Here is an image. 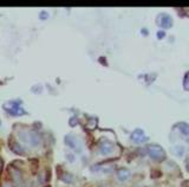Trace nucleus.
I'll list each match as a JSON object with an SVG mask.
<instances>
[{
    "mask_svg": "<svg viewBox=\"0 0 189 187\" xmlns=\"http://www.w3.org/2000/svg\"><path fill=\"white\" fill-rule=\"evenodd\" d=\"M148 152L150 154V157L155 159V160H162L164 159V152L163 149L159 146H149Z\"/></svg>",
    "mask_w": 189,
    "mask_h": 187,
    "instance_id": "obj_1",
    "label": "nucleus"
},
{
    "mask_svg": "<svg viewBox=\"0 0 189 187\" xmlns=\"http://www.w3.org/2000/svg\"><path fill=\"white\" fill-rule=\"evenodd\" d=\"M99 149H101V153L102 154H110V153L113 152V145L111 142L109 141H103L99 146Z\"/></svg>",
    "mask_w": 189,
    "mask_h": 187,
    "instance_id": "obj_2",
    "label": "nucleus"
},
{
    "mask_svg": "<svg viewBox=\"0 0 189 187\" xmlns=\"http://www.w3.org/2000/svg\"><path fill=\"white\" fill-rule=\"evenodd\" d=\"M65 143H66V146H69L72 149H77V151L79 149L78 148V140L73 135H66L65 136Z\"/></svg>",
    "mask_w": 189,
    "mask_h": 187,
    "instance_id": "obj_3",
    "label": "nucleus"
},
{
    "mask_svg": "<svg viewBox=\"0 0 189 187\" xmlns=\"http://www.w3.org/2000/svg\"><path fill=\"white\" fill-rule=\"evenodd\" d=\"M40 143V137L34 132H30V137H29V145L31 147H37Z\"/></svg>",
    "mask_w": 189,
    "mask_h": 187,
    "instance_id": "obj_4",
    "label": "nucleus"
},
{
    "mask_svg": "<svg viewBox=\"0 0 189 187\" xmlns=\"http://www.w3.org/2000/svg\"><path fill=\"white\" fill-rule=\"evenodd\" d=\"M131 139H133L135 142H143V141L147 140V137L144 136L143 132H142V130H139V129H137V130H135V132L133 133Z\"/></svg>",
    "mask_w": 189,
    "mask_h": 187,
    "instance_id": "obj_5",
    "label": "nucleus"
},
{
    "mask_svg": "<svg viewBox=\"0 0 189 187\" xmlns=\"http://www.w3.org/2000/svg\"><path fill=\"white\" fill-rule=\"evenodd\" d=\"M10 173H11V177H12V180L15 182V184H20L21 182V174L20 172L17 169V168H10Z\"/></svg>",
    "mask_w": 189,
    "mask_h": 187,
    "instance_id": "obj_6",
    "label": "nucleus"
},
{
    "mask_svg": "<svg viewBox=\"0 0 189 187\" xmlns=\"http://www.w3.org/2000/svg\"><path fill=\"white\" fill-rule=\"evenodd\" d=\"M129 177H130V172H129L128 169H125V168H122V169H119L117 172V178L121 180V181L128 180Z\"/></svg>",
    "mask_w": 189,
    "mask_h": 187,
    "instance_id": "obj_7",
    "label": "nucleus"
},
{
    "mask_svg": "<svg viewBox=\"0 0 189 187\" xmlns=\"http://www.w3.org/2000/svg\"><path fill=\"white\" fill-rule=\"evenodd\" d=\"M59 178H60L61 181L65 182V184H72V182H73V180H75L73 175H72V174H70V173H66V172L63 173V174H61Z\"/></svg>",
    "mask_w": 189,
    "mask_h": 187,
    "instance_id": "obj_8",
    "label": "nucleus"
},
{
    "mask_svg": "<svg viewBox=\"0 0 189 187\" xmlns=\"http://www.w3.org/2000/svg\"><path fill=\"white\" fill-rule=\"evenodd\" d=\"M18 136H19V140H20L23 143H26V145H29V137H30V132H27V130H21V132H19Z\"/></svg>",
    "mask_w": 189,
    "mask_h": 187,
    "instance_id": "obj_9",
    "label": "nucleus"
},
{
    "mask_svg": "<svg viewBox=\"0 0 189 187\" xmlns=\"http://www.w3.org/2000/svg\"><path fill=\"white\" fill-rule=\"evenodd\" d=\"M11 149H12L15 154H19V155H23V154L25 153V149H24L23 146H20L19 143H14V145H12V146H11Z\"/></svg>",
    "mask_w": 189,
    "mask_h": 187,
    "instance_id": "obj_10",
    "label": "nucleus"
},
{
    "mask_svg": "<svg viewBox=\"0 0 189 187\" xmlns=\"http://www.w3.org/2000/svg\"><path fill=\"white\" fill-rule=\"evenodd\" d=\"M78 123V120H77V117H72L71 120H70V126L75 127Z\"/></svg>",
    "mask_w": 189,
    "mask_h": 187,
    "instance_id": "obj_11",
    "label": "nucleus"
},
{
    "mask_svg": "<svg viewBox=\"0 0 189 187\" xmlns=\"http://www.w3.org/2000/svg\"><path fill=\"white\" fill-rule=\"evenodd\" d=\"M66 157H67V160L70 162H73L75 161V157L72 155V154H66Z\"/></svg>",
    "mask_w": 189,
    "mask_h": 187,
    "instance_id": "obj_12",
    "label": "nucleus"
},
{
    "mask_svg": "<svg viewBox=\"0 0 189 187\" xmlns=\"http://www.w3.org/2000/svg\"><path fill=\"white\" fill-rule=\"evenodd\" d=\"M49 17V14H47V12H41V14H40V19H44V18H47Z\"/></svg>",
    "mask_w": 189,
    "mask_h": 187,
    "instance_id": "obj_13",
    "label": "nucleus"
},
{
    "mask_svg": "<svg viewBox=\"0 0 189 187\" xmlns=\"http://www.w3.org/2000/svg\"><path fill=\"white\" fill-rule=\"evenodd\" d=\"M3 187H13V185L10 184V182H4V184H3Z\"/></svg>",
    "mask_w": 189,
    "mask_h": 187,
    "instance_id": "obj_14",
    "label": "nucleus"
},
{
    "mask_svg": "<svg viewBox=\"0 0 189 187\" xmlns=\"http://www.w3.org/2000/svg\"><path fill=\"white\" fill-rule=\"evenodd\" d=\"M187 167H188V169H189V160H188V162H187Z\"/></svg>",
    "mask_w": 189,
    "mask_h": 187,
    "instance_id": "obj_15",
    "label": "nucleus"
},
{
    "mask_svg": "<svg viewBox=\"0 0 189 187\" xmlns=\"http://www.w3.org/2000/svg\"><path fill=\"white\" fill-rule=\"evenodd\" d=\"M0 169H1V161H0Z\"/></svg>",
    "mask_w": 189,
    "mask_h": 187,
    "instance_id": "obj_16",
    "label": "nucleus"
},
{
    "mask_svg": "<svg viewBox=\"0 0 189 187\" xmlns=\"http://www.w3.org/2000/svg\"><path fill=\"white\" fill-rule=\"evenodd\" d=\"M47 187H49V186H47Z\"/></svg>",
    "mask_w": 189,
    "mask_h": 187,
    "instance_id": "obj_17",
    "label": "nucleus"
}]
</instances>
